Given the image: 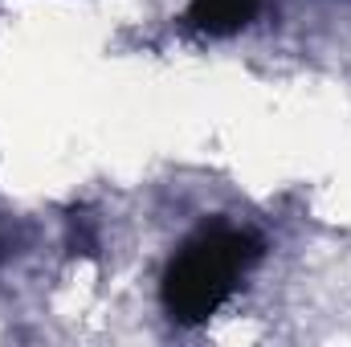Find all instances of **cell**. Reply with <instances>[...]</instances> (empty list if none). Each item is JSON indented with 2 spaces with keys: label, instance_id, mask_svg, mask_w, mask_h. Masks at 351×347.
<instances>
[{
  "label": "cell",
  "instance_id": "obj_2",
  "mask_svg": "<svg viewBox=\"0 0 351 347\" xmlns=\"http://www.w3.org/2000/svg\"><path fill=\"white\" fill-rule=\"evenodd\" d=\"M258 0H192V21L208 33H233L254 16Z\"/></svg>",
  "mask_w": 351,
  "mask_h": 347
},
{
  "label": "cell",
  "instance_id": "obj_1",
  "mask_svg": "<svg viewBox=\"0 0 351 347\" xmlns=\"http://www.w3.org/2000/svg\"><path fill=\"white\" fill-rule=\"evenodd\" d=\"M254 258H258V241L250 233H237V229L200 233L196 241L184 246V254L172 261L164 278L168 311L184 323L208 319L229 298V290L237 286V278L250 270Z\"/></svg>",
  "mask_w": 351,
  "mask_h": 347
}]
</instances>
